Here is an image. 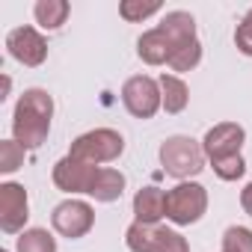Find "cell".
I'll list each match as a JSON object with an SVG mask.
<instances>
[{
  "mask_svg": "<svg viewBox=\"0 0 252 252\" xmlns=\"http://www.w3.org/2000/svg\"><path fill=\"white\" fill-rule=\"evenodd\" d=\"M54 119V98L45 89H24V95L15 104L12 116V134L24 149H39L51 134Z\"/></svg>",
  "mask_w": 252,
  "mask_h": 252,
  "instance_id": "1",
  "label": "cell"
},
{
  "mask_svg": "<svg viewBox=\"0 0 252 252\" xmlns=\"http://www.w3.org/2000/svg\"><path fill=\"white\" fill-rule=\"evenodd\" d=\"M205 160H208L205 158V149L193 137L175 134V137H166L160 143V166H163L166 175H172L178 181L196 178L205 169Z\"/></svg>",
  "mask_w": 252,
  "mask_h": 252,
  "instance_id": "2",
  "label": "cell"
},
{
  "mask_svg": "<svg viewBox=\"0 0 252 252\" xmlns=\"http://www.w3.org/2000/svg\"><path fill=\"white\" fill-rule=\"evenodd\" d=\"M122 152H125V137L119 131H113V128H95V131L80 134L71 143L68 158L83 160V163H92V166H101V163L119 160Z\"/></svg>",
  "mask_w": 252,
  "mask_h": 252,
  "instance_id": "3",
  "label": "cell"
},
{
  "mask_svg": "<svg viewBox=\"0 0 252 252\" xmlns=\"http://www.w3.org/2000/svg\"><path fill=\"white\" fill-rule=\"evenodd\" d=\"M208 211V190L196 181H178L166 190V220L175 225H193Z\"/></svg>",
  "mask_w": 252,
  "mask_h": 252,
  "instance_id": "4",
  "label": "cell"
},
{
  "mask_svg": "<svg viewBox=\"0 0 252 252\" xmlns=\"http://www.w3.org/2000/svg\"><path fill=\"white\" fill-rule=\"evenodd\" d=\"M125 243L131 252H190V243L184 234L166 225H143L134 222L125 231Z\"/></svg>",
  "mask_w": 252,
  "mask_h": 252,
  "instance_id": "5",
  "label": "cell"
},
{
  "mask_svg": "<svg viewBox=\"0 0 252 252\" xmlns=\"http://www.w3.org/2000/svg\"><path fill=\"white\" fill-rule=\"evenodd\" d=\"M122 104L134 119H152L160 107H163V95H160V83L149 74H137L128 77L122 86Z\"/></svg>",
  "mask_w": 252,
  "mask_h": 252,
  "instance_id": "6",
  "label": "cell"
},
{
  "mask_svg": "<svg viewBox=\"0 0 252 252\" xmlns=\"http://www.w3.org/2000/svg\"><path fill=\"white\" fill-rule=\"evenodd\" d=\"M51 222H54V228H57L63 237L77 240V237H83V234L92 231V225H95V211H92L89 202L65 199V202H60V205L54 208Z\"/></svg>",
  "mask_w": 252,
  "mask_h": 252,
  "instance_id": "7",
  "label": "cell"
},
{
  "mask_svg": "<svg viewBox=\"0 0 252 252\" xmlns=\"http://www.w3.org/2000/svg\"><path fill=\"white\" fill-rule=\"evenodd\" d=\"M30 220V199H27V190L15 181H6L0 184V228L6 234H18V231H27Z\"/></svg>",
  "mask_w": 252,
  "mask_h": 252,
  "instance_id": "8",
  "label": "cell"
},
{
  "mask_svg": "<svg viewBox=\"0 0 252 252\" xmlns=\"http://www.w3.org/2000/svg\"><path fill=\"white\" fill-rule=\"evenodd\" d=\"M98 169L101 166H92V163H83V160H74V158L65 155L63 160L54 163L51 178L63 193H86L89 196V190L98 178Z\"/></svg>",
  "mask_w": 252,
  "mask_h": 252,
  "instance_id": "9",
  "label": "cell"
},
{
  "mask_svg": "<svg viewBox=\"0 0 252 252\" xmlns=\"http://www.w3.org/2000/svg\"><path fill=\"white\" fill-rule=\"evenodd\" d=\"M246 143V131L240 128L237 122H220L205 134L202 140V149H205V158L208 160H222V158H231V155H240Z\"/></svg>",
  "mask_w": 252,
  "mask_h": 252,
  "instance_id": "10",
  "label": "cell"
},
{
  "mask_svg": "<svg viewBox=\"0 0 252 252\" xmlns=\"http://www.w3.org/2000/svg\"><path fill=\"white\" fill-rule=\"evenodd\" d=\"M6 48H9L12 60H18L21 65H30V68H36L48 60V42L36 27H15L6 36Z\"/></svg>",
  "mask_w": 252,
  "mask_h": 252,
  "instance_id": "11",
  "label": "cell"
},
{
  "mask_svg": "<svg viewBox=\"0 0 252 252\" xmlns=\"http://www.w3.org/2000/svg\"><path fill=\"white\" fill-rule=\"evenodd\" d=\"M134 217L143 225H158L166 217V193L160 187H143L134 196Z\"/></svg>",
  "mask_w": 252,
  "mask_h": 252,
  "instance_id": "12",
  "label": "cell"
},
{
  "mask_svg": "<svg viewBox=\"0 0 252 252\" xmlns=\"http://www.w3.org/2000/svg\"><path fill=\"white\" fill-rule=\"evenodd\" d=\"M158 30H163V36L172 42L175 51L184 48V45H190V42H196V18H193L190 12H181V9L166 12V15L160 18Z\"/></svg>",
  "mask_w": 252,
  "mask_h": 252,
  "instance_id": "13",
  "label": "cell"
},
{
  "mask_svg": "<svg viewBox=\"0 0 252 252\" xmlns=\"http://www.w3.org/2000/svg\"><path fill=\"white\" fill-rule=\"evenodd\" d=\"M137 54H140V60L149 63V65H169L175 48H172V42L163 36V30L155 27V30H149V33L140 36V42H137Z\"/></svg>",
  "mask_w": 252,
  "mask_h": 252,
  "instance_id": "14",
  "label": "cell"
},
{
  "mask_svg": "<svg viewBox=\"0 0 252 252\" xmlns=\"http://www.w3.org/2000/svg\"><path fill=\"white\" fill-rule=\"evenodd\" d=\"M122 193H125V175L119 172V169H110V166H101L98 169V178H95V184H92V190H89V196L95 199V202H116V199H122Z\"/></svg>",
  "mask_w": 252,
  "mask_h": 252,
  "instance_id": "15",
  "label": "cell"
},
{
  "mask_svg": "<svg viewBox=\"0 0 252 252\" xmlns=\"http://www.w3.org/2000/svg\"><path fill=\"white\" fill-rule=\"evenodd\" d=\"M160 95H163V110L166 113H181L184 107H187V101H190V89H187V83L178 77V74H160Z\"/></svg>",
  "mask_w": 252,
  "mask_h": 252,
  "instance_id": "16",
  "label": "cell"
},
{
  "mask_svg": "<svg viewBox=\"0 0 252 252\" xmlns=\"http://www.w3.org/2000/svg\"><path fill=\"white\" fill-rule=\"evenodd\" d=\"M33 15H36V24L45 27V30H60L68 18V3L65 0H39L33 6Z\"/></svg>",
  "mask_w": 252,
  "mask_h": 252,
  "instance_id": "17",
  "label": "cell"
},
{
  "mask_svg": "<svg viewBox=\"0 0 252 252\" xmlns=\"http://www.w3.org/2000/svg\"><path fill=\"white\" fill-rule=\"evenodd\" d=\"M15 252H57V240L48 228H27L21 231Z\"/></svg>",
  "mask_w": 252,
  "mask_h": 252,
  "instance_id": "18",
  "label": "cell"
},
{
  "mask_svg": "<svg viewBox=\"0 0 252 252\" xmlns=\"http://www.w3.org/2000/svg\"><path fill=\"white\" fill-rule=\"evenodd\" d=\"M24 146L18 140H3L0 143V172L3 175H12L15 169L24 166Z\"/></svg>",
  "mask_w": 252,
  "mask_h": 252,
  "instance_id": "19",
  "label": "cell"
},
{
  "mask_svg": "<svg viewBox=\"0 0 252 252\" xmlns=\"http://www.w3.org/2000/svg\"><path fill=\"white\" fill-rule=\"evenodd\" d=\"M199 63H202V42L196 39V42H190V45H184V48H178L172 54L169 68L172 71H193Z\"/></svg>",
  "mask_w": 252,
  "mask_h": 252,
  "instance_id": "20",
  "label": "cell"
},
{
  "mask_svg": "<svg viewBox=\"0 0 252 252\" xmlns=\"http://www.w3.org/2000/svg\"><path fill=\"white\" fill-rule=\"evenodd\" d=\"M222 252H252V231L246 225H228L222 234Z\"/></svg>",
  "mask_w": 252,
  "mask_h": 252,
  "instance_id": "21",
  "label": "cell"
},
{
  "mask_svg": "<svg viewBox=\"0 0 252 252\" xmlns=\"http://www.w3.org/2000/svg\"><path fill=\"white\" fill-rule=\"evenodd\" d=\"M119 12H122V18L125 21H143V18H149V15H155V12H160V3L158 0H152V3H143V0H125V3L119 6Z\"/></svg>",
  "mask_w": 252,
  "mask_h": 252,
  "instance_id": "22",
  "label": "cell"
},
{
  "mask_svg": "<svg viewBox=\"0 0 252 252\" xmlns=\"http://www.w3.org/2000/svg\"><path fill=\"white\" fill-rule=\"evenodd\" d=\"M211 166H214L217 178H222V181H237L246 172V163H243L240 155H231V158H222V160H211Z\"/></svg>",
  "mask_w": 252,
  "mask_h": 252,
  "instance_id": "23",
  "label": "cell"
},
{
  "mask_svg": "<svg viewBox=\"0 0 252 252\" xmlns=\"http://www.w3.org/2000/svg\"><path fill=\"white\" fill-rule=\"evenodd\" d=\"M234 45H237L240 54L252 57V9H249V12L243 15V21L237 24V30H234Z\"/></svg>",
  "mask_w": 252,
  "mask_h": 252,
  "instance_id": "24",
  "label": "cell"
},
{
  "mask_svg": "<svg viewBox=\"0 0 252 252\" xmlns=\"http://www.w3.org/2000/svg\"><path fill=\"white\" fill-rule=\"evenodd\" d=\"M240 208H243V211L252 217V181H249V184L240 190Z\"/></svg>",
  "mask_w": 252,
  "mask_h": 252,
  "instance_id": "25",
  "label": "cell"
}]
</instances>
